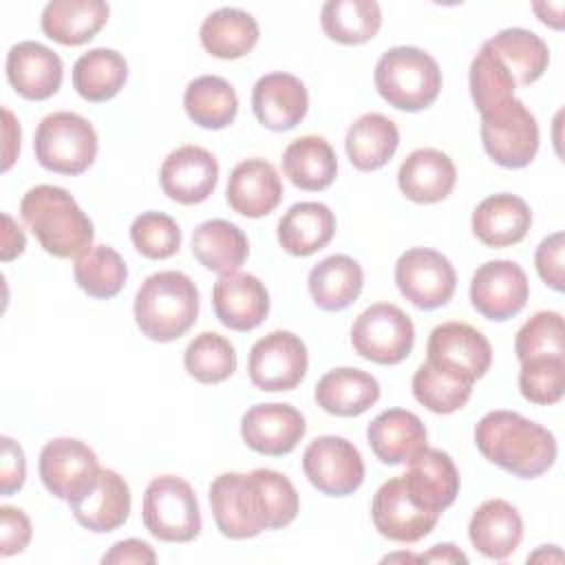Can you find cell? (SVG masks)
I'll return each mask as SVG.
<instances>
[{"label":"cell","instance_id":"1","mask_svg":"<svg viewBox=\"0 0 565 565\" xmlns=\"http://www.w3.org/2000/svg\"><path fill=\"white\" fill-rule=\"evenodd\" d=\"M210 508L218 532L243 541L289 525L298 516L300 501L285 475L256 468L249 475H218L210 486Z\"/></svg>","mask_w":565,"mask_h":565},{"label":"cell","instance_id":"2","mask_svg":"<svg viewBox=\"0 0 565 565\" xmlns=\"http://www.w3.org/2000/svg\"><path fill=\"white\" fill-rule=\"evenodd\" d=\"M475 444L479 452L519 479H536L547 472L556 461L554 435L514 413L490 411L475 426Z\"/></svg>","mask_w":565,"mask_h":565},{"label":"cell","instance_id":"3","mask_svg":"<svg viewBox=\"0 0 565 565\" xmlns=\"http://www.w3.org/2000/svg\"><path fill=\"white\" fill-rule=\"evenodd\" d=\"M20 216L42 249L55 258H75L93 247V221L64 188H31L20 201Z\"/></svg>","mask_w":565,"mask_h":565},{"label":"cell","instance_id":"4","mask_svg":"<svg viewBox=\"0 0 565 565\" xmlns=\"http://www.w3.org/2000/svg\"><path fill=\"white\" fill-rule=\"evenodd\" d=\"M199 318V289L190 276L168 269L148 276L135 296V322L154 342L181 338Z\"/></svg>","mask_w":565,"mask_h":565},{"label":"cell","instance_id":"5","mask_svg":"<svg viewBox=\"0 0 565 565\" xmlns=\"http://www.w3.org/2000/svg\"><path fill=\"white\" fill-rule=\"evenodd\" d=\"M375 88L397 110L428 108L441 90V71L433 55L417 46H393L375 64Z\"/></svg>","mask_w":565,"mask_h":565},{"label":"cell","instance_id":"6","mask_svg":"<svg viewBox=\"0 0 565 565\" xmlns=\"http://www.w3.org/2000/svg\"><path fill=\"white\" fill-rule=\"evenodd\" d=\"M97 132L88 119L71 110L46 115L35 130L33 150L42 168L57 174H82L97 157Z\"/></svg>","mask_w":565,"mask_h":565},{"label":"cell","instance_id":"7","mask_svg":"<svg viewBox=\"0 0 565 565\" xmlns=\"http://www.w3.org/2000/svg\"><path fill=\"white\" fill-rule=\"evenodd\" d=\"M146 530L166 543H188L201 532V510L192 486L174 475L154 477L141 505Z\"/></svg>","mask_w":565,"mask_h":565},{"label":"cell","instance_id":"8","mask_svg":"<svg viewBox=\"0 0 565 565\" xmlns=\"http://www.w3.org/2000/svg\"><path fill=\"white\" fill-rule=\"evenodd\" d=\"M481 141L488 157L503 168H525L539 152L536 117L516 97L481 115Z\"/></svg>","mask_w":565,"mask_h":565},{"label":"cell","instance_id":"9","mask_svg":"<svg viewBox=\"0 0 565 565\" xmlns=\"http://www.w3.org/2000/svg\"><path fill=\"white\" fill-rule=\"evenodd\" d=\"M413 342V320L393 302L366 307L351 327L355 353L375 364H399L411 355Z\"/></svg>","mask_w":565,"mask_h":565},{"label":"cell","instance_id":"10","mask_svg":"<svg viewBox=\"0 0 565 565\" xmlns=\"http://www.w3.org/2000/svg\"><path fill=\"white\" fill-rule=\"evenodd\" d=\"M395 285L411 305L430 311L450 302L457 287V274L441 252L411 247L395 263Z\"/></svg>","mask_w":565,"mask_h":565},{"label":"cell","instance_id":"11","mask_svg":"<svg viewBox=\"0 0 565 565\" xmlns=\"http://www.w3.org/2000/svg\"><path fill=\"white\" fill-rule=\"evenodd\" d=\"M426 362L475 384V380L483 377L492 364V347L472 324L450 320L430 331Z\"/></svg>","mask_w":565,"mask_h":565},{"label":"cell","instance_id":"12","mask_svg":"<svg viewBox=\"0 0 565 565\" xmlns=\"http://www.w3.org/2000/svg\"><path fill=\"white\" fill-rule=\"evenodd\" d=\"M307 366L309 355L300 335L280 329L256 340L247 360L252 384L269 393L296 388L305 380Z\"/></svg>","mask_w":565,"mask_h":565},{"label":"cell","instance_id":"13","mask_svg":"<svg viewBox=\"0 0 565 565\" xmlns=\"http://www.w3.org/2000/svg\"><path fill=\"white\" fill-rule=\"evenodd\" d=\"M99 470L95 450L75 437L51 439L40 452V479L44 488L66 503L86 494Z\"/></svg>","mask_w":565,"mask_h":565},{"label":"cell","instance_id":"14","mask_svg":"<svg viewBox=\"0 0 565 565\" xmlns=\"http://www.w3.org/2000/svg\"><path fill=\"white\" fill-rule=\"evenodd\" d=\"M302 470L313 488L327 497L353 494L364 481L360 450L344 437H316L302 452Z\"/></svg>","mask_w":565,"mask_h":565},{"label":"cell","instance_id":"15","mask_svg":"<svg viewBox=\"0 0 565 565\" xmlns=\"http://www.w3.org/2000/svg\"><path fill=\"white\" fill-rule=\"evenodd\" d=\"M530 296L523 267L514 260H488L477 267L470 280V302L488 320L503 322L516 316Z\"/></svg>","mask_w":565,"mask_h":565},{"label":"cell","instance_id":"16","mask_svg":"<svg viewBox=\"0 0 565 565\" xmlns=\"http://www.w3.org/2000/svg\"><path fill=\"white\" fill-rule=\"evenodd\" d=\"M371 516L375 530L395 543H417L428 536L439 514L419 508L404 488L402 475L384 481L371 503Z\"/></svg>","mask_w":565,"mask_h":565},{"label":"cell","instance_id":"17","mask_svg":"<svg viewBox=\"0 0 565 565\" xmlns=\"http://www.w3.org/2000/svg\"><path fill=\"white\" fill-rule=\"evenodd\" d=\"M307 424L302 413L291 404H254L243 413L241 437L258 455H289L305 437Z\"/></svg>","mask_w":565,"mask_h":565},{"label":"cell","instance_id":"18","mask_svg":"<svg viewBox=\"0 0 565 565\" xmlns=\"http://www.w3.org/2000/svg\"><path fill=\"white\" fill-rule=\"evenodd\" d=\"M402 481L419 508L439 516L455 503L461 486L452 457L439 448L428 446L408 461Z\"/></svg>","mask_w":565,"mask_h":565},{"label":"cell","instance_id":"19","mask_svg":"<svg viewBox=\"0 0 565 565\" xmlns=\"http://www.w3.org/2000/svg\"><path fill=\"white\" fill-rule=\"evenodd\" d=\"M218 181L214 154L201 146H181L172 150L159 170V183L168 199L194 205L205 201Z\"/></svg>","mask_w":565,"mask_h":565},{"label":"cell","instance_id":"20","mask_svg":"<svg viewBox=\"0 0 565 565\" xmlns=\"http://www.w3.org/2000/svg\"><path fill=\"white\" fill-rule=\"evenodd\" d=\"M64 77L60 55L33 40L18 42L7 53V79L18 95L31 102L53 97Z\"/></svg>","mask_w":565,"mask_h":565},{"label":"cell","instance_id":"21","mask_svg":"<svg viewBox=\"0 0 565 565\" xmlns=\"http://www.w3.org/2000/svg\"><path fill=\"white\" fill-rule=\"evenodd\" d=\"M212 307L227 329L252 331L269 313V294L256 276L232 271L214 282Z\"/></svg>","mask_w":565,"mask_h":565},{"label":"cell","instance_id":"22","mask_svg":"<svg viewBox=\"0 0 565 565\" xmlns=\"http://www.w3.org/2000/svg\"><path fill=\"white\" fill-rule=\"evenodd\" d=\"M309 108L305 84L291 73H267L252 90V110L260 126L285 132L298 126Z\"/></svg>","mask_w":565,"mask_h":565},{"label":"cell","instance_id":"23","mask_svg":"<svg viewBox=\"0 0 565 565\" xmlns=\"http://www.w3.org/2000/svg\"><path fill=\"white\" fill-rule=\"evenodd\" d=\"M225 199L236 214L260 218L278 207L282 199V181L269 161L260 157L245 159L230 172Z\"/></svg>","mask_w":565,"mask_h":565},{"label":"cell","instance_id":"24","mask_svg":"<svg viewBox=\"0 0 565 565\" xmlns=\"http://www.w3.org/2000/svg\"><path fill=\"white\" fill-rule=\"evenodd\" d=\"M68 505L82 527L106 534L126 523L130 514V488L119 472L102 468L90 490Z\"/></svg>","mask_w":565,"mask_h":565},{"label":"cell","instance_id":"25","mask_svg":"<svg viewBox=\"0 0 565 565\" xmlns=\"http://www.w3.org/2000/svg\"><path fill=\"white\" fill-rule=\"evenodd\" d=\"M426 439L424 422L406 408L382 411L366 426V441L373 455L388 466L408 463L426 448Z\"/></svg>","mask_w":565,"mask_h":565},{"label":"cell","instance_id":"26","mask_svg":"<svg viewBox=\"0 0 565 565\" xmlns=\"http://www.w3.org/2000/svg\"><path fill=\"white\" fill-rule=\"evenodd\" d=\"M457 181L452 159L435 148L413 150L397 170V185L413 203H437L446 199Z\"/></svg>","mask_w":565,"mask_h":565},{"label":"cell","instance_id":"27","mask_svg":"<svg viewBox=\"0 0 565 565\" xmlns=\"http://www.w3.org/2000/svg\"><path fill=\"white\" fill-rule=\"evenodd\" d=\"M530 225V205L510 192L486 196L472 212V232L488 247H510L521 243Z\"/></svg>","mask_w":565,"mask_h":565},{"label":"cell","instance_id":"28","mask_svg":"<svg viewBox=\"0 0 565 565\" xmlns=\"http://www.w3.org/2000/svg\"><path fill=\"white\" fill-rule=\"evenodd\" d=\"M468 536L479 554L492 561H503L516 552L523 539V519L512 503L490 499L475 510Z\"/></svg>","mask_w":565,"mask_h":565},{"label":"cell","instance_id":"29","mask_svg":"<svg viewBox=\"0 0 565 565\" xmlns=\"http://www.w3.org/2000/svg\"><path fill=\"white\" fill-rule=\"evenodd\" d=\"M313 397L329 415L358 417L380 399V382L362 369L340 366L318 380Z\"/></svg>","mask_w":565,"mask_h":565},{"label":"cell","instance_id":"30","mask_svg":"<svg viewBox=\"0 0 565 565\" xmlns=\"http://www.w3.org/2000/svg\"><path fill=\"white\" fill-rule=\"evenodd\" d=\"M108 4L102 0H51L40 18L44 35L64 46H79L93 40L108 20Z\"/></svg>","mask_w":565,"mask_h":565},{"label":"cell","instance_id":"31","mask_svg":"<svg viewBox=\"0 0 565 565\" xmlns=\"http://www.w3.org/2000/svg\"><path fill=\"white\" fill-rule=\"evenodd\" d=\"M335 234V214L318 201L294 203L278 221V243L291 256H311Z\"/></svg>","mask_w":565,"mask_h":565},{"label":"cell","instance_id":"32","mask_svg":"<svg viewBox=\"0 0 565 565\" xmlns=\"http://www.w3.org/2000/svg\"><path fill=\"white\" fill-rule=\"evenodd\" d=\"M364 285L362 265L347 254H331L309 271V294L322 311H342L358 300Z\"/></svg>","mask_w":565,"mask_h":565},{"label":"cell","instance_id":"33","mask_svg":"<svg viewBox=\"0 0 565 565\" xmlns=\"http://www.w3.org/2000/svg\"><path fill=\"white\" fill-rule=\"evenodd\" d=\"M399 146V130L393 119L382 113L358 117L347 130L344 148L353 168L373 172L384 168Z\"/></svg>","mask_w":565,"mask_h":565},{"label":"cell","instance_id":"34","mask_svg":"<svg viewBox=\"0 0 565 565\" xmlns=\"http://www.w3.org/2000/svg\"><path fill=\"white\" fill-rule=\"evenodd\" d=\"M282 172L296 188L318 192L335 181L338 157L324 137L302 135L285 148Z\"/></svg>","mask_w":565,"mask_h":565},{"label":"cell","instance_id":"35","mask_svg":"<svg viewBox=\"0 0 565 565\" xmlns=\"http://www.w3.org/2000/svg\"><path fill=\"white\" fill-rule=\"evenodd\" d=\"M260 29L252 13L236 7L212 11L199 31L203 49L218 60H238L258 42Z\"/></svg>","mask_w":565,"mask_h":565},{"label":"cell","instance_id":"36","mask_svg":"<svg viewBox=\"0 0 565 565\" xmlns=\"http://www.w3.org/2000/svg\"><path fill=\"white\" fill-rule=\"evenodd\" d=\"M192 254L207 271L225 276L247 260L249 243L238 225L223 218H210L194 230Z\"/></svg>","mask_w":565,"mask_h":565},{"label":"cell","instance_id":"37","mask_svg":"<svg viewBox=\"0 0 565 565\" xmlns=\"http://www.w3.org/2000/svg\"><path fill=\"white\" fill-rule=\"evenodd\" d=\"M488 46L510 71L516 86H530L547 71L550 49L543 38L530 29H503L488 40Z\"/></svg>","mask_w":565,"mask_h":565},{"label":"cell","instance_id":"38","mask_svg":"<svg viewBox=\"0 0 565 565\" xmlns=\"http://www.w3.org/2000/svg\"><path fill=\"white\" fill-rule=\"evenodd\" d=\"M128 79V62L115 49L97 46L82 53L73 66V88L93 104L113 99Z\"/></svg>","mask_w":565,"mask_h":565},{"label":"cell","instance_id":"39","mask_svg":"<svg viewBox=\"0 0 565 565\" xmlns=\"http://www.w3.org/2000/svg\"><path fill=\"white\" fill-rule=\"evenodd\" d=\"M188 117L207 130L230 126L238 113V97L234 86L218 75L194 77L183 93Z\"/></svg>","mask_w":565,"mask_h":565},{"label":"cell","instance_id":"40","mask_svg":"<svg viewBox=\"0 0 565 565\" xmlns=\"http://www.w3.org/2000/svg\"><path fill=\"white\" fill-rule=\"evenodd\" d=\"M327 38L340 44H362L382 26V9L375 0H327L320 9Z\"/></svg>","mask_w":565,"mask_h":565},{"label":"cell","instance_id":"41","mask_svg":"<svg viewBox=\"0 0 565 565\" xmlns=\"http://www.w3.org/2000/svg\"><path fill=\"white\" fill-rule=\"evenodd\" d=\"M73 274L77 287L97 300L117 296L128 280V267L121 254L110 245H93L88 252L77 256Z\"/></svg>","mask_w":565,"mask_h":565},{"label":"cell","instance_id":"42","mask_svg":"<svg viewBox=\"0 0 565 565\" xmlns=\"http://www.w3.org/2000/svg\"><path fill=\"white\" fill-rule=\"evenodd\" d=\"M183 364L188 375L196 382L218 384L236 371V351L225 335L216 331H203L185 347Z\"/></svg>","mask_w":565,"mask_h":565},{"label":"cell","instance_id":"43","mask_svg":"<svg viewBox=\"0 0 565 565\" xmlns=\"http://www.w3.org/2000/svg\"><path fill=\"white\" fill-rule=\"evenodd\" d=\"M514 88L516 84L510 71L503 66L497 53L488 46V42H483L470 64V97L479 115L512 99Z\"/></svg>","mask_w":565,"mask_h":565},{"label":"cell","instance_id":"44","mask_svg":"<svg viewBox=\"0 0 565 565\" xmlns=\"http://www.w3.org/2000/svg\"><path fill=\"white\" fill-rule=\"evenodd\" d=\"M413 395L430 413L448 415L468 404L472 395V382H466L424 362L413 375Z\"/></svg>","mask_w":565,"mask_h":565},{"label":"cell","instance_id":"45","mask_svg":"<svg viewBox=\"0 0 565 565\" xmlns=\"http://www.w3.org/2000/svg\"><path fill=\"white\" fill-rule=\"evenodd\" d=\"M521 395L539 406L561 402L565 393V358L539 355L521 362L519 371Z\"/></svg>","mask_w":565,"mask_h":565},{"label":"cell","instance_id":"46","mask_svg":"<svg viewBox=\"0 0 565 565\" xmlns=\"http://www.w3.org/2000/svg\"><path fill=\"white\" fill-rule=\"evenodd\" d=\"M514 353L519 362L539 358V355H552V358H565V329H563V316L558 311H539L534 313L514 338Z\"/></svg>","mask_w":565,"mask_h":565},{"label":"cell","instance_id":"47","mask_svg":"<svg viewBox=\"0 0 565 565\" xmlns=\"http://www.w3.org/2000/svg\"><path fill=\"white\" fill-rule=\"evenodd\" d=\"M135 249L152 260L170 258L181 247V227L163 212H141L130 225Z\"/></svg>","mask_w":565,"mask_h":565},{"label":"cell","instance_id":"48","mask_svg":"<svg viewBox=\"0 0 565 565\" xmlns=\"http://www.w3.org/2000/svg\"><path fill=\"white\" fill-rule=\"evenodd\" d=\"M563 252H565V234L554 232L543 238L534 254V265L541 280L552 287L554 291L565 289V267H563Z\"/></svg>","mask_w":565,"mask_h":565},{"label":"cell","instance_id":"49","mask_svg":"<svg viewBox=\"0 0 565 565\" xmlns=\"http://www.w3.org/2000/svg\"><path fill=\"white\" fill-rule=\"evenodd\" d=\"M31 541V521L20 508H0V556L20 554Z\"/></svg>","mask_w":565,"mask_h":565},{"label":"cell","instance_id":"50","mask_svg":"<svg viewBox=\"0 0 565 565\" xmlns=\"http://www.w3.org/2000/svg\"><path fill=\"white\" fill-rule=\"evenodd\" d=\"M26 461L24 450L9 435H2V466H0V490L4 497H11L24 486Z\"/></svg>","mask_w":565,"mask_h":565},{"label":"cell","instance_id":"51","mask_svg":"<svg viewBox=\"0 0 565 565\" xmlns=\"http://www.w3.org/2000/svg\"><path fill=\"white\" fill-rule=\"evenodd\" d=\"M104 565H126V563H141V565H152L157 563V554L154 550L139 539H126V541H117L104 556H102Z\"/></svg>","mask_w":565,"mask_h":565},{"label":"cell","instance_id":"52","mask_svg":"<svg viewBox=\"0 0 565 565\" xmlns=\"http://www.w3.org/2000/svg\"><path fill=\"white\" fill-rule=\"evenodd\" d=\"M2 247H0V258L7 263V260H13L15 256H20L26 247V238H24V232L18 227V223L9 216V214H2Z\"/></svg>","mask_w":565,"mask_h":565},{"label":"cell","instance_id":"53","mask_svg":"<svg viewBox=\"0 0 565 565\" xmlns=\"http://www.w3.org/2000/svg\"><path fill=\"white\" fill-rule=\"evenodd\" d=\"M4 115V126H2V135H4V148H2V170H9L20 152V124L15 121L13 113L9 108H2Z\"/></svg>","mask_w":565,"mask_h":565},{"label":"cell","instance_id":"54","mask_svg":"<svg viewBox=\"0 0 565 565\" xmlns=\"http://www.w3.org/2000/svg\"><path fill=\"white\" fill-rule=\"evenodd\" d=\"M417 561L422 563H468V556L457 550L452 543H439V545H433L430 552L417 556Z\"/></svg>","mask_w":565,"mask_h":565},{"label":"cell","instance_id":"55","mask_svg":"<svg viewBox=\"0 0 565 565\" xmlns=\"http://www.w3.org/2000/svg\"><path fill=\"white\" fill-rule=\"evenodd\" d=\"M539 20L552 29H563V2H534Z\"/></svg>","mask_w":565,"mask_h":565},{"label":"cell","instance_id":"56","mask_svg":"<svg viewBox=\"0 0 565 565\" xmlns=\"http://www.w3.org/2000/svg\"><path fill=\"white\" fill-rule=\"evenodd\" d=\"M563 554L558 545H541L534 554L527 556V563H561Z\"/></svg>","mask_w":565,"mask_h":565},{"label":"cell","instance_id":"57","mask_svg":"<svg viewBox=\"0 0 565 565\" xmlns=\"http://www.w3.org/2000/svg\"><path fill=\"white\" fill-rule=\"evenodd\" d=\"M391 561H417V556H413V554H391V556H386L384 558V563H391Z\"/></svg>","mask_w":565,"mask_h":565}]
</instances>
